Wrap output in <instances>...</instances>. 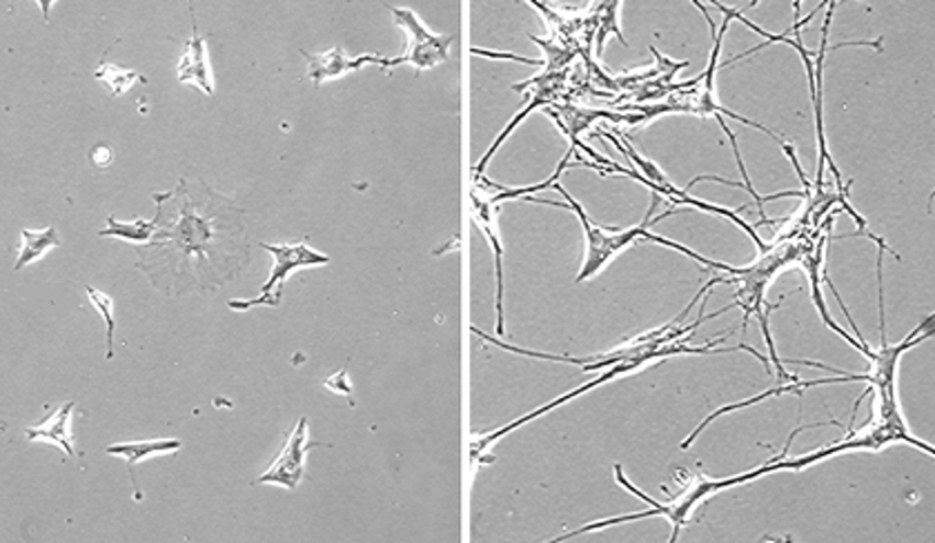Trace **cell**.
Listing matches in <instances>:
<instances>
[{
	"mask_svg": "<svg viewBox=\"0 0 935 543\" xmlns=\"http://www.w3.org/2000/svg\"><path fill=\"white\" fill-rule=\"evenodd\" d=\"M650 363H655V361H653V359H646V357H642V359H631V361H624V363H617V365L609 367L602 376H598V378H592V381L583 383L581 387H577V391L566 393L564 397H559V399H555V401H550V404H546V406H542V408L533 410L531 415H526V417H522V419H517V421H513V423H508V426H503V428H499V430H494V432H488V434H475V437H472V443H470V459H472V463L477 465V463H479V459L486 454V450H488L494 441H499L501 437H505V434H510L513 430H517V428H522V426H526V423L535 421L537 417L548 415L550 410H555V408H559V406L568 404L570 399L581 397L583 393L592 391V387H600V385H604V383H609V381H613V378H617V376L631 374V372L642 370V367H646V365H650Z\"/></svg>",
	"mask_w": 935,
	"mask_h": 543,
	"instance_id": "obj_6",
	"label": "cell"
},
{
	"mask_svg": "<svg viewBox=\"0 0 935 543\" xmlns=\"http://www.w3.org/2000/svg\"><path fill=\"white\" fill-rule=\"evenodd\" d=\"M94 79H97V81H101V83L110 90V94H112V97H121V94L130 92L136 83H145V81H147L145 76H141L138 71H134V69H125V67H119V65H112V63H108L105 58H103V60H101V65L97 67V71H94Z\"/></svg>",
	"mask_w": 935,
	"mask_h": 543,
	"instance_id": "obj_16",
	"label": "cell"
},
{
	"mask_svg": "<svg viewBox=\"0 0 935 543\" xmlns=\"http://www.w3.org/2000/svg\"><path fill=\"white\" fill-rule=\"evenodd\" d=\"M620 3H606V5H600V21H598V56H602V52H604V45H606V38L611 36V34H615L624 45H628V41L622 36V30H620V23H617V14H620Z\"/></svg>",
	"mask_w": 935,
	"mask_h": 543,
	"instance_id": "obj_18",
	"label": "cell"
},
{
	"mask_svg": "<svg viewBox=\"0 0 935 543\" xmlns=\"http://www.w3.org/2000/svg\"><path fill=\"white\" fill-rule=\"evenodd\" d=\"M85 292H88V296H90V301H92V305L99 309V315L103 317V321H105V328H108V359H112L114 357V330H116V321H114V301H112V296L110 294H105V292H101V290H97V287H92V285H85Z\"/></svg>",
	"mask_w": 935,
	"mask_h": 543,
	"instance_id": "obj_17",
	"label": "cell"
},
{
	"mask_svg": "<svg viewBox=\"0 0 935 543\" xmlns=\"http://www.w3.org/2000/svg\"><path fill=\"white\" fill-rule=\"evenodd\" d=\"M553 190L555 192H559L561 196H564V203H557V201H546V199H535V196H524L526 201H531V203H539V205H553V207H568V210H572L575 214H577V218L581 220V227H583V239H586V246H583V263H581V270H579V276L575 279L577 283H583V281H588V279H592V276H598L617 254H622L626 248H631L633 244H637V241H650V244H661V237H657V235H650V227L655 225V223H659L661 218H666V216H670V214H675V210H670V212H664V214H659L657 218H653V212L657 210V205H659V201H661V196L659 194H653V203H650V210L646 212V218L639 223V225H635V227H628V229H620V227H602V225H598L594 223L588 214H586V210L559 185V183H553Z\"/></svg>",
	"mask_w": 935,
	"mask_h": 543,
	"instance_id": "obj_3",
	"label": "cell"
},
{
	"mask_svg": "<svg viewBox=\"0 0 935 543\" xmlns=\"http://www.w3.org/2000/svg\"><path fill=\"white\" fill-rule=\"evenodd\" d=\"M388 10L392 12L394 23L403 30L408 45H405L403 56L386 58L383 69L399 67V65H412L416 71H426V69H433V67L448 60L450 45L455 43L453 34L450 36L448 34H435L433 30L423 25L421 19L408 8L388 5Z\"/></svg>",
	"mask_w": 935,
	"mask_h": 543,
	"instance_id": "obj_4",
	"label": "cell"
},
{
	"mask_svg": "<svg viewBox=\"0 0 935 543\" xmlns=\"http://www.w3.org/2000/svg\"><path fill=\"white\" fill-rule=\"evenodd\" d=\"M177 71H179L181 83L194 86L197 90H201L208 97L214 94V76H212L210 58H208V47H205V38L197 30L194 10H192V38L183 47Z\"/></svg>",
	"mask_w": 935,
	"mask_h": 543,
	"instance_id": "obj_10",
	"label": "cell"
},
{
	"mask_svg": "<svg viewBox=\"0 0 935 543\" xmlns=\"http://www.w3.org/2000/svg\"><path fill=\"white\" fill-rule=\"evenodd\" d=\"M314 445L319 443L310 441V423L305 417H301L294 430L286 437V443L277 459L270 463V468L254 484H272L286 490H297L299 484L305 479V459Z\"/></svg>",
	"mask_w": 935,
	"mask_h": 543,
	"instance_id": "obj_7",
	"label": "cell"
},
{
	"mask_svg": "<svg viewBox=\"0 0 935 543\" xmlns=\"http://www.w3.org/2000/svg\"><path fill=\"white\" fill-rule=\"evenodd\" d=\"M470 210H472L475 225L483 231V237L490 244L492 254H494L497 335L503 337V332H505V326H503V244H501V237H499V223H497L499 205L490 199V192L479 181H475V188L470 192Z\"/></svg>",
	"mask_w": 935,
	"mask_h": 543,
	"instance_id": "obj_8",
	"label": "cell"
},
{
	"mask_svg": "<svg viewBox=\"0 0 935 543\" xmlns=\"http://www.w3.org/2000/svg\"><path fill=\"white\" fill-rule=\"evenodd\" d=\"M769 473H773V471H771V463H764V465H759V468H755V471H750V473H744V475H737V477H728V479H713V477H706L704 473L687 475V471H682L684 482H679V486H682V488H679V493H677V495H672L668 501H664V504H661V501H655V499L646 497L639 488H635V486H633V484L624 477L622 465H615V479H617V484H620L622 488H626L628 493H633L635 497H639L642 501H646V504L650 506V510L635 512V514H624V517H613V519H602V521H594V523H588V525H583V528H579V530L566 532V534H561V536H557V539H553V541H566V539H572V536L583 534V532H590V530H602V528H609V525H617V523H626V521H637V519H646V517H664V519H668V521H670V525H672L670 543H675V541H677V536H679V530H682L684 525H689L691 514H693V510L698 508V504L706 501L711 495H717V493L728 490V488H733V486L748 484V482H753V479H757V477H764V475H769Z\"/></svg>",
	"mask_w": 935,
	"mask_h": 543,
	"instance_id": "obj_2",
	"label": "cell"
},
{
	"mask_svg": "<svg viewBox=\"0 0 935 543\" xmlns=\"http://www.w3.org/2000/svg\"><path fill=\"white\" fill-rule=\"evenodd\" d=\"M21 250H19V259L14 263V270H23L30 263H34L36 259L45 257L49 250L60 246V235L56 227H45V229H23L21 231Z\"/></svg>",
	"mask_w": 935,
	"mask_h": 543,
	"instance_id": "obj_14",
	"label": "cell"
},
{
	"mask_svg": "<svg viewBox=\"0 0 935 543\" xmlns=\"http://www.w3.org/2000/svg\"><path fill=\"white\" fill-rule=\"evenodd\" d=\"M112 161H114V149H112L110 145H97V147L90 151V163H92L94 168H99V170L110 168V166H112Z\"/></svg>",
	"mask_w": 935,
	"mask_h": 543,
	"instance_id": "obj_20",
	"label": "cell"
},
{
	"mask_svg": "<svg viewBox=\"0 0 935 543\" xmlns=\"http://www.w3.org/2000/svg\"><path fill=\"white\" fill-rule=\"evenodd\" d=\"M156 231L136 246V268L167 296L214 292L236 279L249 259L243 210L203 181L181 179L152 194Z\"/></svg>",
	"mask_w": 935,
	"mask_h": 543,
	"instance_id": "obj_1",
	"label": "cell"
},
{
	"mask_svg": "<svg viewBox=\"0 0 935 543\" xmlns=\"http://www.w3.org/2000/svg\"><path fill=\"white\" fill-rule=\"evenodd\" d=\"M76 404L67 401L65 406H60L56 412H52L45 421H41L38 426H32L25 430L30 441H47L52 445H58L65 450L67 456H74V439H71V412H74Z\"/></svg>",
	"mask_w": 935,
	"mask_h": 543,
	"instance_id": "obj_12",
	"label": "cell"
},
{
	"mask_svg": "<svg viewBox=\"0 0 935 543\" xmlns=\"http://www.w3.org/2000/svg\"><path fill=\"white\" fill-rule=\"evenodd\" d=\"M323 385L330 387V391H334L336 395H346V397L353 395V385L348 381V370H338L336 374H332L330 378H325Z\"/></svg>",
	"mask_w": 935,
	"mask_h": 543,
	"instance_id": "obj_19",
	"label": "cell"
},
{
	"mask_svg": "<svg viewBox=\"0 0 935 543\" xmlns=\"http://www.w3.org/2000/svg\"><path fill=\"white\" fill-rule=\"evenodd\" d=\"M301 54L308 60V79L314 86H321V83H327V81H334V79H342V76H346L350 71H357V69H361L366 65H381V67L386 65V58L383 56L364 54V56L353 58L342 47H332L330 52H323V54H310V52L303 49Z\"/></svg>",
	"mask_w": 935,
	"mask_h": 543,
	"instance_id": "obj_9",
	"label": "cell"
},
{
	"mask_svg": "<svg viewBox=\"0 0 935 543\" xmlns=\"http://www.w3.org/2000/svg\"><path fill=\"white\" fill-rule=\"evenodd\" d=\"M548 76H550V73H544V76H542V79H539V76H537V79H531L528 83H524V86H515V88H513V90L522 92V90H526L528 86H539V88H537V92L533 94L531 103L526 105V110H522V112H520V114H517V116H515L513 121H510V123H508V127H505V129H503V132H501V134L497 136V140H494V143L490 145V149H488V151L483 154V157H481V161H479V166L475 168V177H481V174H483L486 166L490 163V159L494 157V154H497V149L501 147V143H503V140H505V138H508L510 134H513V129H515V127H517V125H520V123H522V121H524V118H526V116H528V114H531V112H533L535 108H539V105H546V103H550V101H553V99L557 97V81H548V83H546V79H548Z\"/></svg>",
	"mask_w": 935,
	"mask_h": 543,
	"instance_id": "obj_11",
	"label": "cell"
},
{
	"mask_svg": "<svg viewBox=\"0 0 935 543\" xmlns=\"http://www.w3.org/2000/svg\"><path fill=\"white\" fill-rule=\"evenodd\" d=\"M261 250L270 252L275 259L270 279L264 283L261 294L257 298H247V301H227L230 309H236V313H247L252 307L259 305H270L277 307L281 303L283 296V283L286 279L303 268H319V265H327L330 257L321 254L319 250L310 248L308 244H286V246H270V244H259Z\"/></svg>",
	"mask_w": 935,
	"mask_h": 543,
	"instance_id": "obj_5",
	"label": "cell"
},
{
	"mask_svg": "<svg viewBox=\"0 0 935 543\" xmlns=\"http://www.w3.org/2000/svg\"><path fill=\"white\" fill-rule=\"evenodd\" d=\"M181 448H183V443H181L179 439H149V441H132V443H116V445H108V448H105V452H108V454H114V456H123V459L127 461V465H130V475H132V482H134V488H136L134 468H136V465H138L141 461H145V459H149V456H158V454L177 452V450H181ZM136 499H141L138 488H136Z\"/></svg>",
	"mask_w": 935,
	"mask_h": 543,
	"instance_id": "obj_13",
	"label": "cell"
},
{
	"mask_svg": "<svg viewBox=\"0 0 935 543\" xmlns=\"http://www.w3.org/2000/svg\"><path fill=\"white\" fill-rule=\"evenodd\" d=\"M156 231V223L154 220H145V218H136V220H119L114 216L108 218V227L99 231V237H112V239H121L134 246H145L152 241Z\"/></svg>",
	"mask_w": 935,
	"mask_h": 543,
	"instance_id": "obj_15",
	"label": "cell"
}]
</instances>
